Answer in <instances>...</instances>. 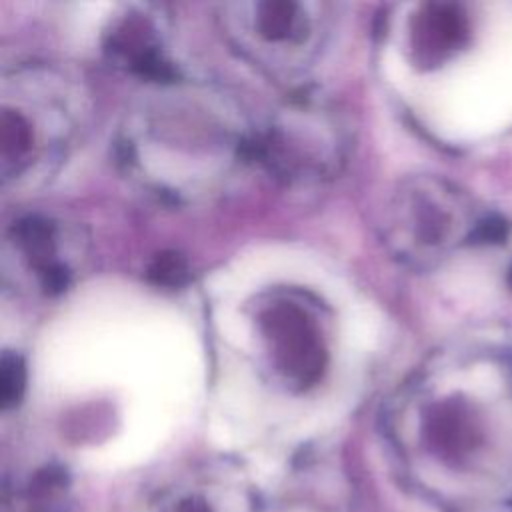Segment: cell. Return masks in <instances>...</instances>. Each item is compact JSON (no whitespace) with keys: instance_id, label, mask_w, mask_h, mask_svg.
<instances>
[{"instance_id":"cell-1","label":"cell","mask_w":512,"mask_h":512,"mask_svg":"<svg viewBox=\"0 0 512 512\" xmlns=\"http://www.w3.org/2000/svg\"><path fill=\"white\" fill-rule=\"evenodd\" d=\"M390 434L410 478L442 512H512V354H436L396 398Z\"/></svg>"},{"instance_id":"cell-2","label":"cell","mask_w":512,"mask_h":512,"mask_svg":"<svg viewBox=\"0 0 512 512\" xmlns=\"http://www.w3.org/2000/svg\"><path fill=\"white\" fill-rule=\"evenodd\" d=\"M498 222L438 176H412L392 192L380 224L388 250L408 266H434L456 248L498 238Z\"/></svg>"},{"instance_id":"cell-3","label":"cell","mask_w":512,"mask_h":512,"mask_svg":"<svg viewBox=\"0 0 512 512\" xmlns=\"http://www.w3.org/2000/svg\"><path fill=\"white\" fill-rule=\"evenodd\" d=\"M348 144V126L336 106L302 92L254 136L252 160L288 182H318L340 170Z\"/></svg>"},{"instance_id":"cell-4","label":"cell","mask_w":512,"mask_h":512,"mask_svg":"<svg viewBox=\"0 0 512 512\" xmlns=\"http://www.w3.org/2000/svg\"><path fill=\"white\" fill-rule=\"evenodd\" d=\"M222 20L246 56L274 70L306 66L326 28L324 6L292 0L228 4Z\"/></svg>"},{"instance_id":"cell-5","label":"cell","mask_w":512,"mask_h":512,"mask_svg":"<svg viewBox=\"0 0 512 512\" xmlns=\"http://www.w3.org/2000/svg\"><path fill=\"white\" fill-rule=\"evenodd\" d=\"M256 328L276 376L294 390L320 382L328 366L322 318L300 292L270 294L258 306Z\"/></svg>"},{"instance_id":"cell-6","label":"cell","mask_w":512,"mask_h":512,"mask_svg":"<svg viewBox=\"0 0 512 512\" xmlns=\"http://www.w3.org/2000/svg\"><path fill=\"white\" fill-rule=\"evenodd\" d=\"M474 18L460 2L420 4L410 20V50L424 68H434L458 56L472 40Z\"/></svg>"},{"instance_id":"cell-7","label":"cell","mask_w":512,"mask_h":512,"mask_svg":"<svg viewBox=\"0 0 512 512\" xmlns=\"http://www.w3.org/2000/svg\"><path fill=\"white\" fill-rule=\"evenodd\" d=\"M104 50L112 62L158 86L178 82L176 70L164 56L160 30L144 10H128L116 18L106 32Z\"/></svg>"},{"instance_id":"cell-8","label":"cell","mask_w":512,"mask_h":512,"mask_svg":"<svg viewBox=\"0 0 512 512\" xmlns=\"http://www.w3.org/2000/svg\"><path fill=\"white\" fill-rule=\"evenodd\" d=\"M12 238L46 292H62L68 286L70 270L58 260L56 224L42 216H26L14 224Z\"/></svg>"},{"instance_id":"cell-9","label":"cell","mask_w":512,"mask_h":512,"mask_svg":"<svg viewBox=\"0 0 512 512\" xmlns=\"http://www.w3.org/2000/svg\"><path fill=\"white\" fill-rule=\"evenodd\" d=\"M26 386V366L18 354L4 352L0 362V402L4 408L14 406Z\"/></svg>"},{"instance_id":"cell-10","label":"cell","mask_w":512,"mask_h":512,"mask_svg":"<svg viewBox=\"0 0 512 512\" xmlns=\"http://www.w3.org/2000/svg\"><path fill=\"white\" fill-rule=\"evenodd\" d=\"M148 276L154 284L180 286L188 278V266L184 258L176 252H162L154 258L148 268Z\"/></svg>"},{"instance_id":"cell-11","label":"cell","mask_w":512,"mask_h":512,"mask_svg":"<svg viewBox=\"0 0 512 512\" xmlns=\"http://www.w3.org/2000/svg\"><path fill=\"white\" fill-rule=\"evenodd\" d=\"M508 282H510V286H512V268H510V272H508Z\"/></svg>"}]
</instances>
